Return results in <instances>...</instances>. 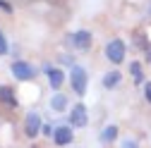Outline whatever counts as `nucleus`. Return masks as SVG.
Returning <instances> with one entry per match:
<instances>
[{
  "label": "nucleus",
  "instance_id": "nucleus-1",
  "mask_svg": "<svg viewBox=\"0 0 151 148\" xmlns=\"http://www.w3.org/2000/svg\"><path fill=\"white\" fill-rule=\"evenodd\" d=\"M70 84H72V88H74V93H77V96H84L86 93V86H89L86 69L79 67V65H72V69H70Z\"/></svg>",
  "mask_w": 151,
  "mask_h": 148
},
{
  "label": "nucleus",
  "instance_id": "nucleus-2",
  "mask_svg": "<svg viewBox=\"0 0 151 148\" xmlns=\"http://www.w3.org/2000/svg\"><path fill=\"white\" fill-rule=\"evenodd\" d=\"M125 53H127V46L122 38H110L106 43V58L113 62V65H120L125 62Z\"/></svg>",
  "mask_w": 151,
  "mask_h": 148
},
{
  "label": "nucleus",
  "instance_id": "nucleus-3",
  "mask_svg": "<svg viewBox=\"0 0 151 148\" xmlns=\"http://www.w3.org/2000/svg\"><path fill=\"white\" fill-rule=\"evenodd\" d=\"M89 124V112H86V105L84 103H77L72 110H70V127L74 129H82Z\"/></svg>",
  "mask_w": 151,
  "mask_h": 148
},
{
  "label": "nucleus",
  "instance_id": "nucleus-4",
  "mask_svg": "<svg viewBox=\"0 0 151 148\" xmlns=\"http://www.w3.org/2000/svg\"><path fill=\"white\" fill-rule=\"evenodd\" d=\"M34 74H36V69H34L29 62H24V60H14V62H12V77H14V79L29 81V79H34Z\"/></svg>",
  "mask_w": 151,
  "mask_h": 148
},
{
  "label": "nucleus",
  "instance_id": "nucleus-5",
  "mask_svg": "<svg viewBox=\"0 0 151 148\" xmlns=\"http://www.w3.org/2000/svg\"><path fill=\"white\" fill-rule=\"evenodd\" d=\"M41 117H39V112H29L27 115V122H24V134H27V139H36L41 134Z\"/></svg>",
  "mask_w": 151,
  "mask_h": 148
},
{
  "label": "nucleus",
  "instance_id": "nucleus-6",
  "mask_svg": "<svg viewBox=\"0 0 151 148\" xmlns=\"http://www.w3.org/2000/svg\"><path fill=\"white\" fill-rule=\"evenodd\" d=\"M91 31H86V29H79V31H74L72 36H70V43L77 48V50H89L91 48Z\"/></svg>",
  "mask_w": 151,
  "mask_h": 148
},
{
  "label": "nucleus",
  "instance_id": "nucleus-7",
  "mask_svg": "<svg viewBox=\"0 0 151 148\" xmlns=\"http://www.w3.org/2000/svg\"><path fill=\"white\" fill-rule=\"evenodd\" d=\"M74 127H55V134H53V141L55 146H70L74 141Z\"/></svg>",
  "mask_w": 151,
  "mask_h": 148
},
{
  "label": "nucleus",
  "instance_id": "nucleus-8",
  "mask_svg": "<svg viewBox=\"0 0 151 148\" xmlns=\"http://www.w3.org/2000/svg\"><path fill=\"white\" fill-rule=\"evenodd\" d=\"M46 77H48L50 88H60V86H63V81H65V74H63L58 67H46Z\"/></svg>",
  "mask_w": 151,
  "mask_h": 148
},
{
  "label": "nucleus",
  "instance_id": "nucleus-9",
  "mask_svg": "<svg viewBox=\"0 0 151 148\" xmlns=\"http://www.w3.org/2000/svg\"><path fill=\"white\" fill-rule=\"evenodd\" d=\"M0 103H5V105H10V107H17V105H19V100H17V96H14V88L0 86Z\"/></svg>",
  "mask_w": 151,
  "mask_h": 148
},
{
  "label": "nucleus",
  "instance_id": "nucleus-10",
  "mask_svg": "<svg viewBox=\"0 0 151 148\" xmlns=\"http://www.w3.org/2000/svg\"><path fill=\"white\" fill-rule=\"evenodd\" d=\"M120 79H122V74H120L118 69L106 72V77H103V86H106V88H115V86L120 84Z\"/></svg>",
  "mask_w": 151,
  "mask_h": 148
},
{
  "label": "nucleus",
  "instance_id": "nucleus-11",
  "mask_svg": "<svg viewBox=\"0 0 151 148\" xmlns=\"http://www.w3.org/2000/svg\"><path fill=\"white\" fill-rule=\"evenodd\" d=\"M99 139H101V143H113V141L118 139V127H115V124H108L103 132H101Z\"/></svg>",
  "mask_w": 151,
  "mask_h": 148
},
{
  "label": "nucleus",
  "instance_id": "nucleus-12",
  "mask_svg": "<svg viewBox=\"0 0 151 148\" xmlns=\"http://www.w3.org/2000/svg\"><path fill=\"white\" fill-rule=\"evenodd\" d=\"M50 107L55 110V112H63V110H67V96L55 93V96L50 98Z\"/></svg>",
  "mask_w": 151,
  "mask_h": 148
},
{
  "label": "nucleus",
  "instance_id": "nucleus-13",
  "mask_svg": "<svg viewBox=\"0 0 151 148\" xmlns=\"http://www.w3.org/2000/svg\"><path fill=\"white\" fill-rule=\"evenodd\" d=\"M129 72H132V79H134V84H137V86H142V84H144V72H142V65H139V62H132V65H129Z\"/></svg>",
  "mask_w": 151,
  "mask_h": 148
},
{
  "label": "nucleus",
  "instance_id": "nucleus-14",
  "mask_svg": "<svg viewBox=\"0 0 151 148\" xmlns=\"http://www.w3.org/2000/svg\"><path fill=\"white\" fill-rule=\"evenodd\" d=\"M10 53V46H7V38H5V33L0 31V55H7Z\"/></svg>",
  "mask_w": 151,
  "mask_h": 148
},
{
  "label": "nucleus",
  "instance_id": "nucleus-15",
  "mask_svg": "<svg viewBox=\"0 0 151 148\" xmlns=\"http://www.w3.org/2000/svg\"><path fill=\"white\" fill-rule=\"evenodd\" d=\"M120 148H139V143L134 139H122L120 141Z\"/></svg>",
  "mask_w": 151,
  "mask_h": 148
},
{
  "label": "nucleus",
  "instance_id": "nucleus-16",
  "mask_svg": "<svg viewBox=\"0 0 151 148\" xmlns=\"http://www.w3.org/2000/svg\"><path fill=\"white\" fill-rule=\"evenodd\" d=\"M41 134L53 139V134H55V127H50V124H43V127H41Z\"/></svg>",
  "mask_w": 151,
  "mask_h": 148
},
{
  "label": "nucleus",
  "instance_id": "nucleus-17",
  "mask_svg": "<svg viewBox=\"0 0 151 148\" xmlns=\"http://www.w3.org/2000/svg\"><path fill=\"white\" fill-rule=\"evenodd\" d=\"M144 98L151 103V81H146V84H144Z\"/></svg>",
  "mask_w": 151,
  "mask_h": 148
},
{
  "label": "nucleus",
  "instance_id": "nucleus-18",
  "mask_svg": "<svg viewBox=\"0 0 151 148\" xmlns=\"http://www.w3.org/2000/svg\"><path fill=\"white\" fill-rule=\"evenodd\" d=\"M0 10H5V12H12V7H10V3H5V0H0Z\"/></svg>",
  "mask_w": 151,
  "mask_h": 148
},
{
  "label": "nucleus",
  "instance_id": "nucleus-19",
  "mask_svg": "<svg viewBox=\"0 0 151 148\" xmlns=\"http://www.w3.org/2000/svg\"><path fill=\"white\" fill-rule=\"evenodd\" d=\"M146 62H151V46L146 48Z\"/></svg>",
  "mask_w": 151,
  "mask_h": 148
}]
</instances>
